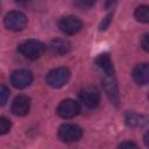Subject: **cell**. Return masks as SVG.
<instances>
[{
  "label": "cell",
  "mask_w": 149,
  "mask_h": 149,
  "mask_svg": "<svg viewBox=\"0 0 149 149\" xmlns=\"http://www.w3.org/2000/svg\"><path fill=\"white\" fill-rule=\"evenodd\" d=\"M19 51L28 59H37L45 51V44L38 40H27L19 45Z\"/></svg>",
  "instance_id": "6da1fadb"
},
{
  "label": "cell",
  "mask_w": 149,
  "mask_h": 149,
  "mask_svg": "<svg viewBox=\"0 0 149 149\" xmlns=\"http://www.w3.org/2000/svg\"><path fill=\"white\" fill-rule=\"evenodd\" d=\"M70 77H71V73H70L69 69L56 68L47 74L45 81L50 87L59 88V87H63L64 85L68 84V81L70 80Z\"/></svg>",
  "instance_id": "7a4b0ae2"
},
{
  "label": "cell",
  "mask_w": 149,
  "mask_h": 149,
  "mask_svg": "<svg viewBox=\"0 0 149 149\" xmlns=\"http://www.w3.org/2000/svg\"><path fill=\"white\" fill-rule=\"evenodd\" d=\"M5 27L12 31L23 30L27 26V16L19 10H12L6 14L3 19Z\"/></svg>",
  "instance_id": "3957f363"
},
{
  "label": "cell",
  "mask_w": 149,
  "mask_h": 149,
  "mask_svg": "<svg viewBox=\"0 0 149 149\" xmlns=\"http://www.w3.org/2000/svg\"><path fill=\"white\" fill-rule=\"evenodd\" d=\"M83 136V129L74 123H64L58 129V137L66 143L77 142Z\"/></svg>",
  "instance_id": "277c9868"
},
{
  "label": "cell",
  "mask_w": 149,
  "mask_h": 149,
  "mask_svg": "<svg viewBox=\"0 0 149 149\" xmlns=\"http://www.w3.org/2000/svg\"><path fill=\"white\" fill-rule=\"evenodd\" d=\"M83 27L81 21L73 15H68L62 17L58 21V28L61 29V31H63L66 35H74L77 34Z\"/></svg>",
  "instance_id": "5b68a950"
},
{
  "label": "cell",
  "mask_w": 149,
  "mask_h": 149,
  "mask_svg": "<svg viewBox=\"0 0 149 149\" xmlns=\"http://www.w3.org/2000/svg\"><path fill=\"white\" fill-rule=\"evenodd\" d=\"M80 111L79 104L73 99H65L59 102L57 107V114L63 119H72Z\"/></svg>",
  "instance_id": "8992f818"
},
{
  "label": "cell",
  "mask_w": 149,
  "mask_h": 149,
  "mask_svg": "<svg viewBox=\"0 0 149 149\" xmlns=\"http://www.w3.org/2000/svg\"><path fill=\"white\" fill-rule=\"evenodd\" d=\"M80 100L86 107L94 108L100 102V92L94 86H86L80 91Z\"/></svg>",
  "instance_id": "52a82bcc"
},
{
  "label": "cell",
  "mask_w": 149,
  "mask_h": 149,
  "mask_svg": "<svg viewBox=\"0 0 149 149\" xmlns=\"http://www.w3.org/2000/svg\"><path fill=\"white\" fill-rule=\"evenodd\" d=\"M31 81H33V73L26 69L16 70L10 76V83L15 88H24L29 86Z\"/></svg>",
  "instance_id": "ba28073f"
},
{
  "label": "cell",
  "mask_w": 149,
  "mask_h": 149,
  "mask_svg": "<svg viewBox=\"0 0 149 149\" xmlns=\"http://www.w3.org/2000/svg\"><path fill=\"white\" fill-rule=\"evenodd\" d=\"M29 109H30V99L27 95L20 94L13 99L10 111L14 115H17V116L27 115L29 113Z\"/></svg>",
  "instance_id": "9c48e42d"
},
{
  "label": "cell",
  "mask_w": 149,
  "mask_h": 149,
  "mask_svg": "<svg viewBox=\"0 0 149 149\" xmlns=\"http://www.w3.org/2000/svg\"><path fill=\"white\" fill-rule=\"evenodd\" d=\"M102 85H104V90L107 94V97L109 98V100L114 104L118 105L119 104V88H118V84L114 79L113 76H106L102 80Z\"/></svg>",
  "instance_id": "30bf717a"
},
{
  "label": "cell",
  "mask_w": 149,
  "mask_h": 149,
  "mask_svg": "<svg viewBox=\"0 0 149 149\" xmlns=\"http://www.w3.org/2000/svg\"><path fill=\"white\" fill-rule=\"evenodd\" d=\"M49 50L55 56H63L71 50V43L64 38H55L50 42Z\"/></svg>",
  "instance_id": "8fae6325"
},
{
  "label": "cell",
  "mask_w": 149,
  "mask_h": 149,
  "mask_svg": "<svg viewBox=\"0 0 149 149\" xmlns=\"http://www.w3.org/2000/svg\"><path fill=\"white\" fill-rule=\"evenodd\" d=\"M95 64L98 69L105 74V76H113L114 74V66L111 61V57L108 54H101L95 58Z\"/></svg>",
  "instance_id": "7c38bea8"
},
{
  "label": "cell",
  "mask_w": 149,
  "mask_h": 149,
  "mask_svg": "<svg viewBox=\"0 0 149 149\" xmlns=\"http://www.w3.org/2000/svg\"><path fill=\"white\" fill-rule=\"evenodd\" d=\"M133 78L139 85H147L149 80V66L147 63L137 64L133 70Z\"/></svg>",
  "instance_id": "4fadbf2b"
},
{
  "label": "cell",
  "mask_w": 149,
  "mask_h": 149,
  "mask_svg": "<svg viewBox=\"0 0 149 149\" xmlns=\"http://www.w3.org/2000/svg\"><path fill=\"white\" fill-rule=\"evenodd\" d=\"M125 121L129 127H134V128L143 127L147 123V119L143 115L136 114L134 112H128L125 116Z\"/></svg>",
  "instance_id": "5bb4252c"
},
{
  "label": "cell",
  "mask_w": 149,
  "mask_h": 149,
  "mask_svg": "<svg viewBox=\"0 0 149 149\" xmlns=\"http://www.w3.org/2000/svg\"><path fill=\"white\" fill-rule=\"evenodd\" d=\"M134 16L137 21L142 23H148L149 22V7L146 5L139 6L134 12Z\"/></svg>",
  "instance_id": "9a60e30c"
},
{
  "label": "cell",
  "mask_w": 149,
  "mask_h": 149,
  "mask_svg": "<svg viewBox=\"0 0 149 149\" xmlns=\"http://www.w3.org/2000/svg\"><path fill=\"white\" fill-rule=\"evenodd\" d=\"M97 0H74V5L79 9H90L94 6Z\"/></svg>",
  "instance_id": "2e32d148"
},
{
  "label": "cell",
  "mask_w": 149,
  "mask_h": 149,
  "mask_svg": "<svg viewBox=\"0 0 149 149\" xmlns=\"http://www.w3.org/2000/svg\"><path fill=\"white\" fill-rule=\"evenodd\" d=\"M12 123L6 118H0V135H5L10 130Z\"/></svg>",
  "instance_id": "e0dca14e"
},
{
  "label": "cell",
  "mask_w": 149,
  "mask_h": 149,
  "mask_svg": "<svg viewBox=\"0 0 149 149\" xmlns=\"http://www.w3.org/2000/svg\"><path fill=\"white\" fill-rule=\"evenodd\" d=\"M9 97V90L6 85H0V106L5 105Z\"/></svg>",
  "instance_id": "ac0fdd59"
},
{
  "label": "cell",
  "mask_w": 149,
  "mask_h": 149,
  "mask_svg": "<svg viewBox=\"0 0 149 149\" xmlns=\"http://www.w3.org/2000/svg\"><path fill=\"white\" fill-rule=\"evenodd\" d=\"M111 21H112V14H108L102 21H101V23H100V27H99V29L100 30H105L108 26H109V23H111Z\"/></svg>",
  "instance_id": "d6986e66"
},
{
  "label": "cell",
  "mask_w": 149,
  "mask_h": 149,
  "mask_svg": "<svg viewBox=\"0 0 149 149\" xmlns=\"http://www.w3.org/2000/svg\"><path fill=\"white\" fill-rule=\"evenodd\" d=\"M141 45L146 51H149V34H144L141 40Z\"/></svg>",
  "instance_id": "ffe728a7"
},
{
  "label": "cell",
  "mask_w": 149,
  "mask_h": 149,
  "mask_svg": "<svg viewBox=\"0 0 149 149\" xmlns=\"http://www.w3.org/2000/svg\"><path fill=\"white\" fill-rule=\"evenodd\" d=\"M15 1H16V3H19L22 7H29L33 5V2L35 0H15Z\"/></svg>",
  "instance_id": "44dd1931"
},
{
  "label": "cell",
  "mask_w": 149,
  "mask_h": 149,
  "mask_svg": "<svg viewBox=\"0 0 149 149\" xmlns=\"http://www.w3.org/2000/svg\"><path fill=\"white\" fill-rule=\"evenodd\" d=\"M119 147L120 148H136L137 146L135 143H133V142H122Z\"/></svg>",
  "instance_id": "7402d4cb"
}]
</instances>
